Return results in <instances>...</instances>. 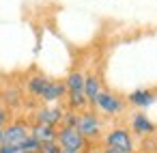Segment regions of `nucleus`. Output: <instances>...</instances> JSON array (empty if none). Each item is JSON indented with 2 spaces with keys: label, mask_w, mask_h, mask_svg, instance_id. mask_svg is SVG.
Returning <instances> with one entry per match:
<instances>
[{
  "label": "nucleus",
  "mask_w": 157,
  "mask_h": 153,
  "mask_svg": "<svg viewBox=\"0 0 157 153\" xmlns=\"http://www.w3.org/2000/svg\"><path fill=\"white\" fill-rule=\"evenodd\" d=\"M86 153H99V151H95V149H88V151H86Z\"/></svg>",
  "instance_id": "nucleus-18"
},
{
  "label": "nucleus",
  "mask_w": 157,
  "mask_h": 153,
  "mask_svg": "<svg viewBox=\"0 0 157 153\" xmlns=\"http://www.w3.org/2000/svg\"><path fill=\"white\" fill-rule=\"evenodd\" d=\"M99 153H118V151H114V149H110V147H103Z\"/></svg>",
  "instance_id": "nucleus-16"
},
{
  "label": "nucleus",
  "mask_w": 157,
  "mask_h": 153,
  "mask_svg": "<svg viewBox=\"0 0 157 153\" xmlns=\"http://www.w3.org/2000/svg\"><path fill=\"white\" fill-rule=\"evenodd\" d=\"M103 147H110L118 153H133V136L125 127H114L105 134Z\"/></svg>",
  "instance_id": "nucleus-4"
},
{
  "label": "nucleus",
  "mask_w": 157,
  "mask_h": 153,
  "mask_svg": "<svg viewBox=\"0 0 157 153\" xmlns=\"http://www.w3.org/2000/svg\"><path fill=\"white\" fill-rule=\"evenodd\" d=\"M63 114H65V110L60 106H43L35 114V123L50 125V127H58L60 121H63Z\"/></svg>",
  "instance_id": "nucleus-7"
},
{
  "label": "nucleus",
  "mask_w": 157,
  "mask_h": 153,
  "mask_svg": "<svg viewBox=\"0 0 157 153\" xmlns=\"http://www.w3.org/2000/svg\"><path fill=\"white\" fill-rule=\"evenodd\" d=\"M56 127H50V125H41V123H35L33 127H30V136L33 138H37L41 144H45V142H56Z\"/></svg>",
  "instance_id": "nucleus-12"
},
{
  "label": "nucleus",
  "mask_w": 157,
  "mask_h": 153,
  "mask_svg": "<svg viewBox=\"0 0 157 153\" xmlns=\"http://www.w3.org/2000/svg\"><path fill=\"white\" fill-rule=\"evenodd\" d=\"M65 95H67L65 82H60V80H50V84H48V88L43 91L41 99H43L45 104H54V101H60Z\"/></svg>",
  "instance_id": "nucleus-9"
},
{
  "label": "nucleus",
  "mask_w": 157,
  "mask_h": 153,
  "mask_svg": "<svg viewBox=\"0 0 157 153\" xmlns=\"http://www.w3.org/2000/svg\"><path fill=\"white\" fill-rule=\"evenodd\" d=\"M0 97H2V95H0Z\"/></svg>",
  "instance_id": "nucleus-20"
},
{
  "label": "nucleus",
  "mask_w": 157,
  "mask_h": 153,
  "mask_svg": "<svg viewBox=\"0 0 157 153\" xmlns=\"http://www.w3.org/2000/svg\"><path fill=\"white\" fill-rule=\"evenodd\" d=\"M39 153H60V147L56 142H45V144H41Z\"/></svg>",
  "instance_id": "nucleus-14"
},
{
  "label": "nucleus",
  "mask_w": 157,
  "mask_h": 153,
  "mask_svg": "<svg viewBox=\"0 0 157 153\" xmlns=\"http://www.w3.org/2000/svg\"><path fill=\"white\" fill-rule=\"evenodd\" d=\"M56 144L60 147V151L82 153L88 142L82 138V134H80L75 127H60V129L56 131Z\"/></svg>",
  "instance_id": "nucleus-3"
},
{
  "label": "nucleus",
  "mask_w": 157,
  "mask_h": 153,
  "mask_svg": "<svg viewBox=\"0 0 157 153\" xmlns=\"http://www.w3.org/2000/svg\"><path fill=\"white\" fill-rule=\"evenodd\" d=\"M60 153H73V151H60Z\"/></svg>",
  "instance_id": "nucleus-19"
},
{
  "label": "nucleus",
  "mask_w": 157,
  "mask_h": 153,
  "mask_svg": "<svg viewBox=\"0 0 157 153\" xmlns=\"http://www.w3.org/2000/svg\"><path fill=\"white\" fill-rule=\"evenodd\" d=\"M131 131L136 136H146V134H153L155 131V125L151 123V119L142 112H136L131 116Z\"/></svg>",
  "instance_id": "nucleus-10"
},
{
  "label": "nucleus",
  "mask_w": 157,
  "mask_h": 153,
  "mask_svg": "<svg viewBox=\"0 0 157 153\" xmlns=\"http://www.w3.org/2000/svg\"><path fill=\"white\" fill-rule=\"evenodd\" d=\"M48 84H50V78H45V76H33L28 80V84H26V91L33 97H41L43 91L48 88Z\"/></svg>",
  "instance_id": "nucleus-13"
},
{
  "label": "nucleus",
  "mask_w": 157,
  "mask_h": 153,
  "mask_svg": "<svg viewBox=\"0 0 157 153\" xmlns=\"http://www.w3.org/2000/svg\"><path fill=\"white\" fill-rule=\"evenodd\" d=\"M101 91H103V86H101L99 76H95V73L84 76V97H86V101H88V104H93V106H95V101H97V97H99V93H101Z\"/></svg>",
  "instance_id": "nucleus-8"
},
{
  "label": "nucleus",
  "mask_w": 157,
  "mask_h": 153,
  "mask_svg": "<svg viewBox=\"0 0 157 153\" xmlns=\"http://www.w3.org/2000/svg\"><path fill=\"white\" fill-rule=\"evenodd\" d=\"M95 108H97L99 112H103V114L116 116V114H121V112L125 110V101H123L118 95H114V93H110V91L103 88V91L99 93L97 101H95Z\"/></svg>",
  "instance_id": "nucleus-6"
},
{
  "label": "nucleus",
  "mask_w": 157,
  "mask_h": 153,
  "mask_svg": "<svg viewBox=\"0 0 157 153\" xmlns=\"http://www.w3.org/2000/svg\"><path fill=\"white\" fill-rule=\"evenodd\" d=\"M30 136V125L24 121H13L2 129V144L9 147H17L20 142H24Z\"/></svg>",
  "instance_id": "nucleus-5"
},
{
  "label": "nucleus",
  "mask_w": 157,
  "mask_h": 153,
  "mask_svg": "<svg viewBox=\"0 0 157 153\" xmlns=\"http://www.w3.org/2000/svg\"><path fill=\"white\" fill-rule=\"evenodd\" d=\"M101 127H103V123H101V119H99V114L97 112H93V110H84V112H80V116H78V131L82 134V138L88 142V140H97L99 136H101Z\"/></svg>",
  "instance_id": "nucleus-2"
},
{
  "label": "nucleus",
  "mask_w": 157,
  "mask_h": 153,
  "mask_svg": "<svg viewBox=\"0 0 157 153\" xmlns=\"http://www.w3.org/2000/svg\"><path fill=\"white\" fill-rule=\"evenodd\" d=\"M153 101H155V93L148 88H136L129 93V104L136 108H148Z\"/></svg>",
  "instance_id": "nucleus-11"
},
{
  "label": "nucleus",
  "mask_w": 157,
  "mask_h": 153,
  "mask_svg": "<svg viewBox=\"0 0 157 153\" xmlns=\"http://www.w3.org/2000/svg\"><path fill=\"white\" fill-rule=\"evenodd\" d=\"M65 86H67V95H69V110L84 112V108L88 106V101L84 97V73L71 71L65 80Z\"/></svg>",
  "instance_id": "nucleus-1"
},
{
  "label": "nucleus",
  "mask_w": 157,
  "mask_h": 153,
  "mask_svg": "<svg viewBox=\"0 0 157 153\" xmlns=\"http://www.w3.org/2000/svg\"><path fill=\"white\" fill-rule=\"evenodd\" d=\"M7 125H9V110L0 104V129H5Z\"/></svg>",
  "instance_id": "nucleus-15"
},
{
  "label": "nucleus",
  "mask_w": 157,
  "mask_h": 153,
  "mask_svg": "<svg viewBox=\"0 0 157 153\" xmlns=\"http://www.w3.org/2000/svg\"><path fill=\"white\" fill-rule=\"evenodd\" d=\"M0 147H2V129H0Z\"/></svg>",
  "instance_id": "nucleus-17"
}]
</instances>
